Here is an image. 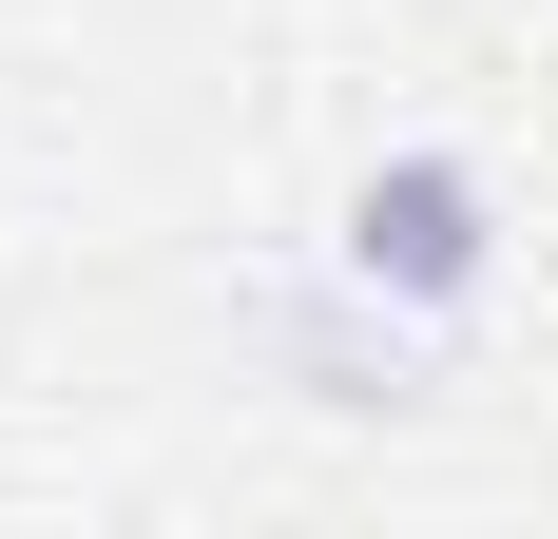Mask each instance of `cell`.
<instances>
[{
	"label": "cell",
	"mask_w": 558,
	"mask_h": 539,
	"mask_svg": "<svg viewBox=\"0 0 558 539\" xmlns=\"http://www.w3.org/2000/svg\"><path fill=\"white\" fill-rule=\"evenodd\" d=\"M328 270H366L386 309L462 327V309H482V270H501V173H482V155H444V135L366 155V173H347V231H328Z\"/></svg>",
	"instance_id": "6da1fadb"
},
{
	"label": "cell",
	"mask_w": 558,
	"mask_h": 539,
	"mask_svg": "<svg viewBox=\"0 0 558 539\" xmlns=\"http://www.w3.org/2000/svg\"><path fill=\"white\" fill-rule=\"evenodd\" d=\"M270 367L308 385V405H424V385H444V327L386 309L366 270H328V289H289V309H270Z\"/></svg>",
	"instance_id": "7a4b0ae2"
}]
</instances>
